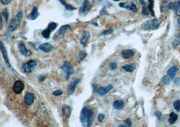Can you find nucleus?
Here are the masks:
<instances>
[{"label":"nucleus","mask_w":180,"mask_h":127,"mask_svg":"<svg viewBox=\"0 0 180 127\" xmlns=\"http://www.w3.org/2000/svg\"><path fill=\"white\" fill-rule=\"evenodd\" d=\"M94 118V113L91 108L88 107H84L80 112V121L82 126L84 127H89L92 125Z\"/></svg>","instance_id":"f257e3e1"},{"label":"nucleus","mask_w":180,"mask_h":127,"mask_svg":"<svg viewBox=\"0 0 180 127\" xmlns=\"http://www.w3.org/2000/svg\"><path fill=\"white\" fill-rule=\"evenodd\" d=\"M22 18H23V12L22 11H20L9 23L7 27L10 32H14L18 28L20 23L22 22Z\"/></svg>","instance_id":"f03ea898"},{"label":"nucleus","mask_w":180,"mask_h":127,"mask_svg":"<svg viewBox=\"0 0 180 127\" xmlns=\"http://www.w3.org/2000/svg\"><path fill=\"white\" fill-rule=\"evenodd\" d=\"M159 25H160V22L159 19L154 18L144 22L142 25V28L144 30H154L158 29Z\"/></svg>","instance_id":"7ed1b4c3"},{"label":"nucleus","mask_w":180,"mask_h":127,"mask_svg":"<svg viewBox=\"0 0 180 127\" xmlns=\"http://www.w3.org/2000/svg\"><path fill=\"white\" fill-rule=\"evenodd\" d=\"M37 66V62L35 60H30L28 62L24 63L22 65L21 69L22 71L25 74H29L30 72H33L36 69Z\"/></svg>","instance_id":"20e7f679"},{"label":"nucleus","mask_w":180,"mask_h":127,"mask_svg":"<svg viewBox=\"0 0 180 127\" xmlns=\"http://www.w3.org/2000/svg\"><path fill=\"white\" fill-rule=\"evenodd\" d=\"M70 29L71 26L70 25L66 24L62 25V26H61L60 29L57 30V32L54 34L53 39H54L55 41H58V40H62V38H64L65 34H66Z\"/></svg>","instance_id":"39448f33"},{"label":"nucleus","mask_w":180,"mask_h":127,"mask_svg":"<svg viewBox=\"0 0 180 127\" xmlns=\"http://www.w3.org/2000/svg\"><path fill=\"white\" fill-rule=\"evenodd\" d=\"M119 6L122 8H125L130 11L132 12L133 13H137L138 11V9L137 8L136 5L132 1H128V2H121L119 4Z\"/></svg>","instance_id":"423d86ee"},{"label":"nucleus","mask_w":180,"mask_h":127,"mask_svg":"<svg viewBox=\"0 0 180 127\" xmlns=\"http://www.w3.org/2000/svg\"><path fill=\"white\" fill-rule=\"evenodd\" d=\"M18 51L20 54L22 56H24L29 57L32 55L31 51L28 49L26 47V45H25L23 43H20V44L18 45Z\"/></svg>","instance_id":"0eeeda50"},{"label":"nucleus","mask_w":180,"mask_h":127,"mask_svg":"<svg viewBox=\"0 0 180 127\" xmlns=\"http://www.w3.org/2000/svg\"><path fill=\"white\" fill-rule=\"evenodd\" d=\"M62 70L64 72L65 74H66V79H69L70 76L72 74L73 72V68L72 66H71L69 63L65 62L62 66Z\"/></svg>","instance_id":"6e6552de"},{"label":"nucleus","mask_w":180,"mask_h":127,"mask_svg":"<svg viewBox=\"0 0 180 127\" xmlns=\"http://www.w3.org/2000/svg\"><path fill=\"white\" fill-rule=\"evenodd\" d=\"M24 89V84L22 81L21 80H17L15 82L13 86V91L17 94V95H20L23 90Z\"/></svg>","instance_id":"1a4fd4ad"},{"label":"nucleus","mask_w":180,"mask_h":127,"mask_svg":"<svg viewBox=\"0 0 180 127\" xmlns=\"http://www.w3.org/2000/svg\"><path fill=\"white\" fill-rule=\"evenodd\" d=\"M91 5L88 0H85L82 4V6L80 8V15H82V16H85L88 14V12L90 9Z\"/></svg>","instance_id":"9d476101"},{"label":"nucleus","mask_w":180,"mask_h":127,"mask_svg":"<svg viewBox=\"0 0 180 127\" xmlns=\"http://www.w3.org/2000/svg\"><path fill=\"white\" fill-rule=\"evenodd\" d=\"M169 9L173 10L177 16H180V0L177 1L169 3Z\"/></svg>","instance_id":"9b49d317"},{"label":"nucleus","mask_w":180,"mask_h":127,"mask_svg":"<svg viewBox=\"0 0 180 127\" xmlns=\"http://www.w3.org/2000/svg\"><path fill=\"white\" fill-rule=\"evenodd\" d=\"M113 86L112 85H108L107 86H106L105 88L103 87H99L97 89V92L101 96H105L109 92L110 90H111L113 89Z\"/></svg>","instance_id":"f8f14e48"},{"label":"nucleus","mask_w":180,"mask_h":127,"mask_svg":"<svg viewBox=\"0 0 180 127\" xmlns=\"http://www.w3.org/2000/svg\"><path fill=\"white\" fill-rule=\"evenodd\" d=\"M1 52L2 56H3L5 62H6V64L7 65V66L11 67V66H10L9 58H8V56H7V52L6 48L4 46L3 42H2L1 41Z\"/></svg>","instance_id":"ddd939ff"},{"label":"nucleus","mask_w":180,"mask_h":127,"mask_svg":"<svg viewBox=\"0 0 180 127\" xmlns=\"http://www.w3.org/2000/svg\"><path fill=\"white\" fill-rule=\"evenodd\" d=\"M121 54L124 59L128 60V59H130V58L134 56V54H135V52H134V51L132 50L127 49L123 50L122 52H121Z\"/></svg>","instance_id":"4468645a"},{"label":"nucleus","mask_w":180,"mask_h":127,"mask_svg":"<svg viewBox=\"0 0 180 127\" xmlns=\"http://www.w3.org/2000/svg\"><path fill=\"white\" fill-rule=\"evenodd\" d=\"M90 37V33L88 31H84L83 32L82 36L80 39V44L83 45L84 48H85L86 46H87L88 41V40H89Z\"/></svg>","instance_id":"2eb2a0df"},{"label":"nucleus","mask_w":180,"mask_h":127,"mask_svg":"<svg viewBox=\"0 0 180 127\" xmlns=\"http://www.w3.org/2000/svg\"><path fill=\"white\" fill-rule=\"evenodd\" d=\"M34 100H35V96L33 94L30 92H27L24 96L25 103H26L27 105L30 106L33 104Z\"/></svg>","instance_id":"dca6fc26"},{"label":"nucleus","mask_w":180,"mask_h":127,"mask_svg":"<svg viewBox=\"0 0 180 127\" xmlns=\"http://www.w3.org/2000/svg\"><path fill=\"white\" fill-rule=\"evenodd\" d=\"M39 49L44 52H49L54 49V47H53V45L49 44V43L46 42L44 43V44H40L39 46Z\"/></svg>","instance_id":"f3484780"},{"label":"nucleus","mask_w":180,"mask_h":127,"mask_svg":"<svg viewBox=\"0 0 180 127\" xmlns=\"http://www.w3.org/2000/svg\"><path fill=\"white\" fill-rule=\"evenodd\" d=\"M124 106H125V103L122 100H117L114 101L113 103V108L116 109V110H122Z\"/></svg>","instance_id":"a211bd4d"},{"label":"nucleus","mask_w":180,"mask_h":127,"mask_svg":"<svg viewBox=\"0 0 180 127\" xmlns=\"http://www.w3.org/2000/svg\"><path fill=\"white\" fill-rule=\"evenodd\" d=\"M39 12H38V8L36 6H34L31 13H30L29 16H28V19L30 20H35L37 18L38 16H39Z\"/></svg>","instance_id":"6ab92c4d"},{"label":"nucleus","mask_w":180,"mask_h":127,"mask_svg":"<svg viewBox=\"0 0 180 127\" xmlns=\"http://www.w3.org/2000/svg\"><path fill=\"white\" fill-rule=\"evenodd\" d=\"M177 71H178V68L176 66H173L167 70V76H169L171 79H173Z\"/></svg>","instance_id":"aec40b11"},{"label":"nucleus","mask_w":180,"mask_h":127,"mask_svg":"<svg viewBox=\"0 0 180 127\" xmlns=\"http://www.w3.org/2000/svg\"><path fill=\"white\" fill-rule=\"evenodd\" d=\"M62 113L65 116H66L67 118H70L71 113H72V107L66 105H63L62 107Z\"/></svg>","instance_id":"412c9836"},{"label":"nucleus","mask_w":180,"mask_h":127,"mask_svg":"<svg viewBox=\"0 0 180 127\" xmlns=\"http://www.w3.org/2000/svg\"><path fill=\"white\" fill-rule=\"evenodd\" d=\"M80 80L79 79H77L76 80H73V82H72L70 84L69 89H70V92L71 95H73V92H74L75 89H76V88L78 84L80 82Z\"/></svg>","instance_id":"4be33fe9"},{"label":"nucleus","mask_w":180,"mask_h":127,"mask_svg":"<svg viewBox=\"0 0 180 127\" xmlns=\"http://www.w3.org/2000/svg\"><path fill=\"white\" fill-rule=\"evenodd\" d=\"M136 64H127L122 66V69L127 72H132L135 70Z\"/></svg>","instance_id":"5701e85b"},{"label":"nucleus","mask_w":180,"mask_h":127,"mask_svg":"<svg viewBox=\"0 0 180 127\" xmlns=\"http://www.w3.org/2000/svg\"><path fill=\"white\" fill-rule=\"evenodd\" d=\"M177 118H178V116L177 114L175 113H171L169 114V123L170 124H173L177 121Z\"/></svg>","instance_id":"b1692460"},{"label":"nucleus","mask_w":180,"mask_h":127,"mask_svg":"<svg viewBox=\"0 0 180 127\" xmlns=\"http://www.w3.org/2000/svg\"><path fill=\"white\" fill-rule=\"evenodd\" d=\"M169 2L167 1V0L164 1L161 5V12L163 13L167 11L168 9H169Z\"/></svg>","instance_id":"393cba45"},{"label":"nucleus","mask_w":180,"mask_h":127,"mask_svg":"<svg viewBox=\"0 0 180 127\" xmlns=\"http://www.w3.org/2000/svg\"><path fill=\"white\" fill-rule=\"evenodd\" d=\"M180 44V33L177 34L176 37H175V39L172 42V45H173V48H177L178 45Z\"/></svg>","instance_id":"a878e982"},{"label":"nucleus","mask_w":180,"mask_h":127,"mask_svg":"<svg viewBox=\"0 0 180 127\" xmlns=\"http://www.w3.org/2000/svg\"><path fill=\"white\" fill-rule=\"evenodd\" d=\"M59 1L63 5V6H64V7H65V9H66L67 10H70V11H72V10L76 9V7H73L72 6H71V5L67 4L66 2H65V0H59Z\"/></svg>","instance_id":"bb28decb"},{"label":"nucleus","mask_w":180,"mask_h":127,"mask_svg":"<svg viewBox=\"0 0 180 127\" xmlns=\"http://www.w3.org/2000/svg\"><path fill=\"white\" fill-rule=\"evenodd\" d=\"M154 0H148V7L149 10H150L151 16H154Z\"/></svg>","instance_id":"cd10ccee"},{"label":"nucleus","mask_w":180,"mask_h":127,"mask_svg":"<svg viewBox=\"0 0 180 127\" xmlns=\"http://www.w3.org/2000/svg\"><path fill=\"white\" fill-rule=\"evenodd\" d=\"M87 54L84 50L80 51L79 54H78V62H82L83 60L85 59V58L87 57Z\"/></svg>","instance_id":"c85d7f7f"},{"label":"nucleus","mask_w":180,"mask_h":127,"mask_svg":"<svg viewBox=\"0 0 180 127\" xmlns=\"http://www.w3.org/2000/svg\"><path fill=\"white\" fill-rule=\"evenodd\" d=\"M1 16L4 17L5 19V22H6V24L7 25L8 24V17H9V14L8 12H7V9L6 8L4 9L3 11L1 12Z\"/></svg>","instance_id":"c756f323"},{"label":"nucleus","mask_w":180,"mask_h":127,"mask_svg":"<svg viewBox=\"0 0 180 127\" xmlns=\"http://www.w3.org/2000/svg\"><path fill=\"white\" fill-rule=\"evenodd\" d=\"M51 32V31L49 29L47 28V29L44 30L43 31L41 32V34L43 35V37L45 38V39H49V38H50Z\"/></svg>","instance_id":"7c9ffc66"},{"label":"nucleus","mask_w":180,"mask_h":127,"mask_svg":"<svg viewBox=\"0 0 180 127\" xmlns=\"http://www.w3.org/2000/svg\"><path fill=\"white\" fill-rule=\"evenodd\" d=\"M58 26V24H57V23L55 22H50L49 24H48V26H47V28L49 29L51 31H54V30L57 28Z\"/></svg>","instance_id":"2f4dec72"},{"label":"nucleus","mask_w":180,"mask_h":127,"mask_svg":"<svg viewBox=\"0 0 180 127\" xmlns=\"http://www.w3.org/2000/svg\"><path fill=\"white\" fill-rule=\"evenodd\" d=\"M170 77L169 76H164L161 79V82L165 84H168L170 83Z\"/></svg>","instance_id":"473e14b6"},{"label":"nucleus","mask_w":180,"mask_h":127,"mask_svg":"<svg viewBox=\"0 0 180 127\" xmlns=\"http://www.w3.org/2000/svg\"><path fill=\"white\" fill-rule=\"evenodd\" d=\"M142 14L144 16H148L149 14H151L150 10H149L148 6H143V9H142Z\"/></svg>","instance_id":"72a5a7b5"},{"label":"nucleus","mask_w":180,"mask_h":127,"mask_svg":"<svg viewBox=\"0 0 180 127\" xmlns=\"http://www.w3.org/2000/svg\"><path fill=\"white\" fill-rule=\"evenodd\" d=\"M173 107L176 111H180V100H177L173 102Z\"/></svg>","instance_id":"f704fd0d"},{"label":"nucleus","mask_w":180,"mask_h":127,"mask_svg":"<svg viewBox=\"0 0 180 127\" xmlns=\"http://www.w3.org/2000/svg\"><path fill=\"white\" fill-rule=\"evenodd\" d=\"M113 32V29H109V30H105L101 32V34H100L101 35H109L111 34Z\"/></svg>","instance_id":"c9c22d12"},{"label":"nucleus","mask_w":180,"mask_h":127,"mask_svg":"<svg viewBox=\"0 0 180 127\" xmlns=\"http://www.w3.org/2000/svg\"><path fill=\"white\" fill-rule=\"evenodd\" d=\"M107 15H109V14L107 12V10H106V7H104L101 10L100 16H107Z\"/></svg>","instance_id":"e433bc0d"},{"label":"nucleus","mask_w":180,"mask_h":127,"mask_svg":"<svg viewBox=\"0 0 180 127\" xmlns=\"http://www.w3.org/2000/svg\"><path fill=\"white\" fill-rule=\"evenodd\" d=\"M109 68H110V69H111V70H116V69H117V68H118L117 64H116L115 62H112V63H111L110 64H109Z\"/></svg>","instance_id":"4c0bfd02"},{"label":"nucleus","mask_w":180,"mask_h":127,"mask_svg":"<svg viewBox=\"0 0 180 127\" xmlns=\"http://www.w3.org/2000/svg\"><path fill=\"white\" fill-rule=\"evenodd\" d=\"M62 94H63V91L62 90H57L53 92V95H54L55 96H60L62 95Z\"/></svg>","instance_id":"58836bf2"},{"label":"nucleus","mask_w":180,"mask_h":127,"mask_svg":"<svg viewBox=\"0 0 180 127\" xmlns=\"http://www.w3.org/2000/svg\"><path fill=\"white\" fill-rule=\"evenodd\" d=\"M124 123H125V124L127 126H132V121H131L130 118H126V120L124 121Z\"/></svg>","instance_id":"ea45409f"},{"label":"nucleus","mask_w":180,"mask_h":127,"mask_svg":"<svg viewBox=\"0 0 180 127\" xmlns=\"http://www.w3.org/2000/svg\"><path fill=\"white\" fill-rule=\"evenodd\" d=\"M154 115H155L156 116V118H158L159 120H161L162 119V113H161V112L159 111H156L154 113Z\"/></svg>","instance_id":"a19ab883"},{"label":"nucleus","mask_w":180,"mask_h":127,"mask_svg":"<svg viewBox=\"0 0 180 127\" xmlns=\"http://www.w3.org/2000/svg\"><path fill=\"white\" fill-rule=\"evenodd\" d=\"M105 116L104 115V114H99L98 116V121H99L100 123H102L104 120V118H105Z\"/></svg>","instance_id":"79ce46f5"},{"label":"nucleus","mask_w":180,"mask_h":127,"mask_svg":"<svg viewBox=\"0 0 180 127\" xmlns=\"http://www.w3.org/2000/svg\"><path fill=\"white\" fill-rule=\"evenodd\" d=\"M12 1H13V0H1V3L3 5H7L10 4Z\"/></svg>","instance_id":"37998d69"},{"label":"nucleus","mask_w":180,"mask_h":127,"mask_svg":"<svg viewBox=\"0 0 180 127\" xmlns=\"http://www.w3.org/2000/svg\"><path fill=\"white\" fill-rule=\"evenodd\" d=\"M174 84H176L177 86H178L180 85V78H176V79L174 80Z\"/></svg>","instance_id":"c03bdc74"},{"label":"nucleus","mask_w":180,"mask_h":127,"mask_svg":"<svg viewBox=\"0 0 180 127\" xmlns=\"http://www.w3.org/2000/svg\"><path fill=\"white\" fill-rule=\"evenodd\" d=\"M45 79V77L44 76H40L39 77V81L40 82H43Z\"/></svg>","instance_id":"a18cd8bd"},{"label":"nucleus","mask_w":180,"mask_h":127,"mask_svg":"<svg viewBox=\"0 0 180 127\" xmlns=\"http://www.w3.org/2000/svg\"><path fill=\"white\" fill-rule=\"evenodd\" d=\"M139 2H140V4L141 5H145V1H144V0H139Z\"/></svg>","instance_id":"49530a36"},{"label":"nucleus","mask_w":180,"mask_h":127,"mask_svg":"<svg viewBox=\"0 0 180 127\" xmlns=\"http://www.w3.org/2000/svg\"><path fill=\"white\" fill-rule=\"evenodd\" d=\"M127 126L126 124H120V125H118V127H126Z\"/></svg>","instance_id":"de8ad7c7"},{"label":"nucleus","mask_w":180,"mask_h":127,"mask_svg":"<svg viewBox=\"0 0 180 127\" xmlns=\"http://www.w3.org/2000/svg\"><path fill=\"white\" fill-rule=\"evenodd\" d=\"M93 24V25H95V26H97V27L98 26V25L97 24H96V23H93V24Z\"/></svg>","instance_id":"09e8293b"},{"label":"nucleus","mask_w":180,"mask_h":127,"mask_svg":"<svg viewBox=\"0 0 180 127\" xmlns=\"http://www.w3.org/2000/svg\"><path fill=\"white\" fill-rule=\"evenodd\" d=\"M177 23H178L179 25H180V17L178 19H177Z\"/></svg>","instance_id":"8fccbe9b"},{"label":"nucleus","mask_w":180,"mask_h":127,"mask_svg":"<svg viewBox=\"0 0 180 127\" xmlns=\"http://www.w3.org/2000/svg\"><path fill=\"white\" fill-rule=\"evenodd\" d=\"M113 1H120V0H113Z\"/></svg>","instance_id":"3c124183"},{"label":"nucleus","mask_w":180,"mask_h":127,"mask_svg":"<svg viewBox=\"0 0 180 127\" xmlns=\"http://www.w3.org/2000/svg\"><path fill=\"white\" fill-rule=\"evenodd\" d=\"M133 1H136V0H133Z\"/></svg>","instance_id":"603ef678"}]
</instances>
